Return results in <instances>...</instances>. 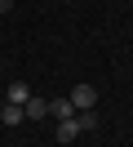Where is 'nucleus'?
Returning a JSON list of instances; mask_svg holds the SVG:
<instances>
[{
  "label": "nucleus",
  "mask_w": 133,
  "mask_h": 147,
  "mask_svg": "<svg viewBox=\"0 0 133 147\" xmlns=\"http://www.w3.org/2000/svg\"><path fill=\"white\" fill-rule=\"evenodd\" d=\"M71 107H76V111H93V102H98V89H93V85H89V80H80V85H71Z\"/></svg>",
  "instance_id": "f257e3e1"
},
{
  "label": "nucleus",
  "mask_w": 133,
  "mask_h": 147,
  "mask_svg": "<svg viewBox=\"0 0 133 147\" xmlns=\"http://www.w3.org/2000/svg\"><path fill=\"white\" fill-rule=\"evenodd\" d=\"M27 98H31V85H27V80H13V85H9V102H18V107H22Z\"/></svg>",
  "instance_id": "20e7f679"
},
{
  "label": "nucleus",
  "mask_w": 133,
  "mask_h": 147,
  "mask_svg": "<svg viewBox=\"0 0 133 147\" xmlns=\"http://www.w3.org/2000/svg\"><path fill=\"white\" fill-rule=\"evenodd\" d=\"M49 116H58V120H71V116H76V107H71L67 98H53V102H49Z\"/></svg>",
  "instance_id": "39448f33"
},
{
  "label": "nucleus",
  "mask_w": 133,
  "mask_h": 147,
  "mask_svg": "<svg viewBox=\"0 0 133 147\" xmlns=\"http://www.w3.org/2000/svg\"><path fill=\"white\" fill-rule=\"evenodd\" d=\"M76 129H80V134H93V129H98V116H93V111H76Z\"/></svg>",
  "instance_id": "423d86ee"
},
{
  "label": "nucleus",
  "mask_w": 133,
  "mask_h": 147,
  "mask_svg": "<svg viewBox=\"0 0 133 147\" xmlns=\"http://www.w3.org/2000/svg\"><path fill=\"white\" fill-rule=\"evenodd\" d=\"M76 134H80V129H76V116H71V120H58V143H71Z\"/></svg>",
  "instance_id": "0eeeda50"
},
{
  "label": "nucleus",
  "mask_w": 133,
  "mask_h": 147,
  "mask_svg": "<svg viewBox=\"0 0 133 147\" xmlns=\"http://www.w3.org/2000/svg\"><path fill=\"white\" fill-rule=\"evenodd\" d=\"M0 120H5V125H22V120H27V111L18 107V102H5V107H0Z\"/></svg>",
  "instance_id": "7ed1b4c3"
},
{
  "label": "nucleus",
  "mask_w": 133,
  "mask_h": 147,
  "mask_svg": "<svg viewBox=\"0 0 133 147\" xmlns=\"http://www.w3.org/2000/svg\"><path fill=\"white\" fill-rule=\"evenodd\" d=\"M22 111H27V120H40V116H49V98H40V94H31V98L22 102Z\"/></svg>",
  "instance_id": "f03ea898"
}]
</instances>
